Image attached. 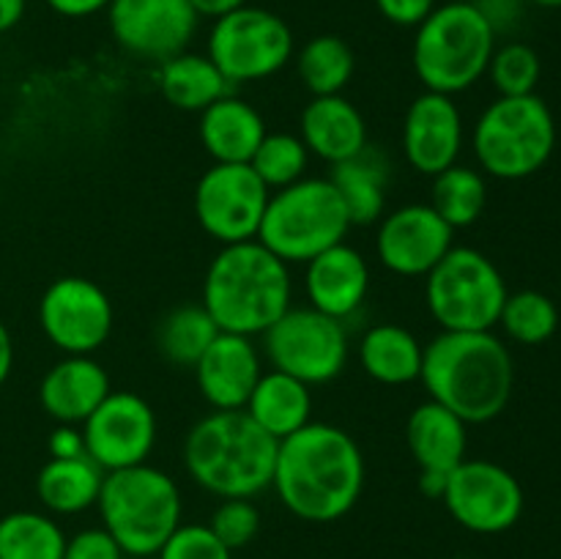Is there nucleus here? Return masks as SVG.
I'll use <instances>...</instances> for the list:
<instances>
[{"label":"nucleus","instance_id":"f257e3e1","mask_svg":"<svg viewBox=\"0 0 561 559\" xmlns=\"http://www.w3.org/2000/svg\"><path fill=\"white\" fill-rule=\"evenodd\" d=\"M272 488L296 518L332 524L356 507L365 488V455L348 431L307 422L277 447Z\"/></svg>","mask_w":561,"mask_h":559},{"label":"nucleus","instance_id":"f03ea898","mask_svg":"<svg viewBox=\"0 0 561 559\" xmlns=\"http://www.w3.org/2000/svg\"><path fill=\"white\" fill-rule=\"evenodd\" d=\"M427 398L466 425L491 422L507 409L515 365L507 345L491 332H442L425 345L422 376Z\"/></svg>","mask_w":561,"mask_h":559},{"label":"nucleus","instance_id":"7ed1b4c3","mask_svg":"<svg viewBox=\"0 0 561 559\" xmlns=\"http://www.w3.org/2000/svg\"><path fill=\"white\" fill-rule=\"evenodd\" d=\"M294 301L288 263L257 239L225 244L203 277L201 305L222 332L255 338L279 321Z\"/></svg>","mask_w":561,"mask_h":559},{"label":"nucleus","instance_id":"20e7f679","mask_svg":"<svg viewBox=\"0 0 561 559\" xmlns=\"http://www.w3.org/2000/svg\"><path fill=\"white\" fill-rule=\"evenodd\" d=\"M277 438L241 411H211L184 442V466L203 491L219 499H252L272 488Z\"/></svg>","mask_w":561,"mask_h":559},{"label":"nucleus","instance_id":"39448f33","mask_svg":"<svg viewBox=\"0 0 561 559\" xmlns=\"http://www.w3.org/2000/svg\"><path fill=\"white\" fill-rule=\"evenodd\" d=\"M414 31L411 64L425 91L455 96L485 77L496 33L469 0L436 5Z\"/></svg>","mask_w":561,"mask_h":559},{"label":"nucleus","instance_id":"423d86ee","mask_svg":"<svg viewBox=\"0 0 561 559\" xmlns=\"http://www.w3.org/2000/svg\"><path fill=\"white\" fill-rule=\"evenodd\" d=\"M102 526L126 557H157L181 526V491L170 475L151 464L107 471L96 502Z\"/></svg>","mask_w":561,"mask_h":559},{"label":"nucleus","instance_id":"0eeeda50","mask_svg":"<svg viewBox=\"0 0 561 559\" xmlns=\"http://www.w3.org/2000/svg\"><path fill=\"white\" fill-rule=\"evenodd\" d=\"M477 164L502 181L540 173L557 148V121L537 93L499 96L488 104L471 132Z\"/></svg>","mask_w":561,"mask_h":559},{"label":"nucleus","instance_id":"6e6552de","mask_svg":"<svg viewBox=\"0 0 561 559\" xmlns=\"http://www.w3.org/2000/svg\"><path fill=\"white\" fill-rule=\"evenodd\" d=\"M348 230L351 217L332 181L305 175L296 184L272 192L257 241L290 266L312 261L345 241Z\"/></svg>","mask_w":561,"mask_h":559},{"label":"nucleus","instance_id":"1a4fd4ad","mask_svg":"<svg viewBox=\"0 0 561 559\" xmlns=\"http://www.w3.org/2000/svg\"><path fill=\"white\" fill-rule=\"evenodd\" d=\"M496 263L474 247L455 244L425 277V301L442 332H491L507 301Z\"/></svg>","mask_w":561,"mask_h":559},{"label":"nucleus","instance_id":"9d476101","mask_svg":"<svg viewBox=\"0 0 561 559\" xmlns=\"http://www.w3.org/2000/svg\"><path fill=\"white\" fill-rule=\"evenodd\" d=\"M206 55L230 85L261 82L294 58V33L279 14L247 3L214 20Z\"/></svg>","mask_w":561,"mask_h":559},{"label":"nucleus","instance_id":"9b49d317","mask_svg":"<svg viewBox=\"0 0 561 559\" xmlns=\"http://www.w3.org/2000/svg\"><path fill=\"white\" fill-rule=\"evenodd\" d=\"M263 354L274 370L299 378L307 387L332 384L348 365L345 323L307 307H290L263 332Z\"/></svg>","mask_w":561,"mask_h":559},{"label":"nucleus","instance_id":"f8f14e48","mask_svg":"<svg viewBox=\"0 0 561 559\" xmlns=\"http://www.w3.org/2000/svg\"><path fill=\"white\" fill-rule=\"evenodd\" d=\"M268 197L250 164H211L192 192V208L203 233L225 247L257 239Z\"/></svg>","mask_w":561,"mask_h":559},{"label":"nucleus","instance_id":"ddd939ff","mask_svg":"<svg viewBox=\"0 0 561 559\" xmlns=\"http://www.w3.org/2000/svg\"><path fill=\"white\" fill-rule=\"evenodd\" d=\"M442 502L463 529L477 535H502L518 524L526 499L518 477L502 464L466 458L449 471Z\"/></svg>","mask_w":561,"mask_h":559},{"label":"nucleus","instance_id":"4468645a","mask_svg":"<svg viewBox=\"0 0 561 559\" xmlns=\"http://www.w3.org/2000/svg\"><path fill=\"white\" fill-rule=\"evenodd\" d=\"M113 323V301L93 280L60 277L38 301V327L66 356H91L107 343Z\"/></svg>","mask_w":561,"mask_h":559},{"label":"nucleus","instance_id":"2eb2a0df","mask_svg":"<svg viewBox=\"0 0 561 559\" xmlns=\"http://www.w3.org/2000/svg\"><path fill=\"white\" fill-rule=\"evenodd\" d=\"M80 427L85 455L104 475L148 464L159 431L151 403L126 389L110 392Z\"/></svg>","mask_w":561,"mask_h":559},{"label":"nucleus","instance_id":"dca6fc26","mask_svg":"<svg viewBox=\"0 0 561 559\" xmlns=\"http://www.w3.org/2000/svg\"><path fill=\"white\" fill-rule=\"evenodd\" d=\"M107 22L124 53L164 64L190 49L201 16L190 0H113Z\"/></svg>","mask_w":561,"mask_h":559},{"label":"nucleus","instance_id":"f3484780","mask_svg":"<svg viewBox=\"0 0 561 559\" xmlns=\"http://www.w3.org/2000/svg\"><path fill=\"white\" fill-rule=\"evenodd\" d=\"M455 247V230L431 203H409L378 219L376 258L398 277H427Z\"/></svg>","mask_w":561,"mask_h":559},{"label":"nucleus","instance_id":"a211bd4d","mask_svg":"<svg viewBox=\"0 0 561 559\" xmlns=\"http://www.w3.org/2000/svg\"><path fill=\"white\" fill-rule=\"evenodd\" d=\"M466 126L460 107L447 93L425 91L409 104L400 132L403 157L416 173L438 175L442 170L458 164L463 151Z\"/></svg>","mask_w":561,"mask_h":559},{"label":"nucleus","instance_id":"6ab92c4d","mask_svg":"<svg viewBox=\"0 0 561 559\" xmlns=\"http://www.w3.org/2000/svg\"><path fill=\"white\" fill-rule=\"evenodd\" d=\"M192 370L197 389L214 411H241L263 376V360L252 338L219 332Z\"/></svg>","mask_w":561,"mask_h":559},{"label":"nucleus","instance_id":"aec40b11","mask_svg":"<svg viewBox=\"0 0 561 559\" xmlns=\"http://www.w3.org/2000/svg\"><path fill=\"white\" fill-rule=\"evenodd\" d=\"M305 266V294L312 310L343 323L362 310L370 294V266L356 247L340 241Z\"/></svg>","mask_w":561,"mask_h":559},{"label":"nucleus","instance_id":"412c9836","mask_svg":"<svg viewBox=\"0 0 561 559\" xmlns=\"http://www.w3.org/2000/svg\"><path fill=\"white\" fill-rule=\"evenodd\" d=\"M110 392L107 370L93 356H64L44 373L38 403L58 425H82Z\"/></svg>","mask_w":561,"mask_h":559},{"label":"nucleus","instance_id":"4be33fe9","mask_svg":"<svg viewBox=\"0 0 561 559\" xmlns=\"http://www.w3.org/2000/svg\"><path fill=\"white\" fill-rule=\"evenodd\" d=\"M299 137L312 157L340 164L367 148V124L354 102L337 96H312L301 110Z\"/></svg>","mask_w":561,"mask_h":559},{"label":"nucleus","instance_id":"5701e85b","mask_svg":"<svg viewBox=\"0 0 561 559\" xmlns=\"http://www.w3.org/2000/svg\"><path fill=\"white\" fill-rule=\"evenodd\" d=\"M197 135L214 164H250L266 137V121L250 102L228 93L203 110Z\"/></svg>","mask_w":561,"mask_h":559},{"label":"nucleus","instance_id":"b1692460","mask_svg":"<svg viewBox=\"0 0 561 559\" xmlns=\"http://www.w3.org/2000/svg\"><path fill=\"white\" fill-rule=\"evenodd\" d=\"M405 442H409L420 471L449 475L455 466L466 460L469 425L458 414L444 409L442 403L427 398L425 403L411 411L409 422H405Z\"/></svg>","mask_w":561,"mask_h":559},{"label":"nucleus","instance_id":"393cba45","mask_svg":"<svg viewBox=\"0 0 561 559\" xmlns=\"http://www.w3.org/2000/svg\"><path fill=\"white\" fill-rule=\"evenodd\" d=\"M244 411L257 422V427L283 442L312 422V392L305 381L272 367L257 378Z\"/></svg>","mask_w":561,"mask_h":559},{"label":"nucleus","instance_id":"a878e982","mask_svg":"<svg viewBox=\"0 0 561 559\" xmlns=\"http://www.w3.org/2000/svg\"><path fill=\"white\" fill-rule=\"evenodd\" d=\"M425 345L400 323H376L359 340V365L373 381L405 387L420 381Z\"/></svg>","mask_w":561,"mask_h":559},{"label":"nucleus","instance_id":"bb28decb","mask_svg":"<svg viewBox=\"0 0 561 559\" xmlns=\"http://www.w3.org/2000/svg\"><path fill=\"white\" fill-rule=\"evenodd\" d=\"M329 181L343 197L351 225H373L387 214L389 164L376 148L367 146L356 157L332 164Z\"/></svg>","mask_w":561,"mask_h":559},{"label":"nucleus","instance_id":"cd10ccee","mask_svg":"<svg viewBox=\"0 0 561 559\" xmlns=\"http://www.w3.org/2000/svg\"><path fill=\"white\" fill-rule=\"evenodd\" d=\"M230 82L208 55L181 53L159 64V91L184 113H203L230 93Z\"/></svg>","mask_w":561,"mask_h":559},{"label":"nucleus","instance_id":"c85d7f7f","mask_svg":"<svg viewBox=\"0 0 561 559\" xmlns=\"http://www.w3.org/2000/svg\"><path fill=\"white\" fill-rule=\"evenodd\" d=\"M104 471L88 455L82 458H49L38 469V502L55 515H77L93 507L102 493Z\"/></svg>","mask_w":561,"mask_h":559},{"label":"nucleus","instance_id":"c756f323","mask_svg":"<svg viewBox=\"0 0 561 559\" xmlns=\"http://www.w3.org/2000/svg\"><path fill=\"white\" fill-rule=\"evenodd\" d=\"M222 329L203 305H179L159 321L157 351L168 365L192 370Z\"/></svg>","mask_w":561,"mask_h":559},{"label":"nucleus","instance_id":"7c9ffc66","mask_svg":"<svg viewBox=\"0 0 561 559\" xmlns=\"http://www.w3.org/2000/svg\"><path fill=\"white\" fill-rule=\"evenodd\" d=\"M296 71L312 96H337L354 77L356 55L345 38L321 33L299 49Z\"/></svg>","mask_w":561,"mask_h":559},{"label":"nucleus","instance_id":"2f4dec72","mask_svg":"<svg viewBox=\"0 0 561 559\" xmlns=\"http://www.w3.org/2000/svg\"><path fill=\"white\" fill-rule=\"evenodd\" d=\"M488 203L485 175L466 164H453L433 175L431 206L453 230L469 228L482 217Z\"/></svg>","mask_w":561,"mask_h":559},{"label":"nucleus","instance_id":"473e14b6","mask_svg":"<svg viewBox=\"0 0 561 559\" xmlns=\"http://www.w3.org/2000/svg\"><path fill=\"white\" fill-rule=\"evenodd\" d=\"M66 535L58 521L36 510L0 518V559H64Z\"/></svg>","mask_w":561,"mask_h":559},{"label":"nucleus","instance_id":"72a5a7b5","mask_svg":"<svg viewBox=\"0 0 561 559\" xmlns=\"http://www.w3.org/2000/svg\"><path fill=\"white\" fill-rule=\"evenodd\" d=\"M499 323L515 343L542 345L557 334L559 310L551 296L542 290H515V294H507Z\"/></svg>","mask_w":561,"mask_h":559},{"label":"nucleus","instance_id":"f704fd0d","mask_svg":"<svg viewBox=\"0 0 561 559\" xmlns=\"http://www.w3.org/2000/svg\"><path fill=\"white\" fill-rule=\"evenodd\" d=\"M307 164H310V151L301 142V137L290 135V132H266V137L250 159V168L268 186V192L285 190V186L305 179Z\"/></svg>","mask_w":561,"mask_h":559},{"label":"nucleus","instance_id":"c9c22d12","mask_svg":"<svg viewBox=\"0 0 561 559\" xmlns=\"http://www.w3.org/2000/svg\"><path fill=\"white\" fill-rule=\"evenodd\" d=\"M485 75L499 96H529L542 75L540 55L524 42H507L502 47L496 44Z\"/></svg>","mask_w":561,"mask_h":559},{"label":"nucleus","instance_id":"e433bc0d","mask_svg":"<svg viewBox=\"0 0 561 559\" xmlns=\"http://www.w3.org/2000/svg\"><path fill=\"white\" fill-rule=\"evenodd\" d=\"M208 526L230 551H239L255 540L261 529V510L252 499H222Z\"/></svg>","mask_w":561,"mask_h":559},{"label":"nucleus","instance_id":"4c0bfd02","mask_svg":"<svg viewBox=\"0 0 561 559\" xmlns=\"http://www.w3.org/2000/svg\"><path fill=\"white\" fill-rule=\"evenodd\" d=\"M157 559H233L208 524H181L157 551Z\"/></svg>","mask_w":561,"mask_h":559},{"label":"nucleus","instance_id":"58836bf2","mask_svg":"<svg viewBox=\"0 0 561 559\" xmlns=\"http://www.w3.org/2000/svg\"><path fill=\"white\" fill-rule=\"evenodd\" d=\"M64 559H124V551L104 526H93L66 537Z\"/></svg>","mask_w":561,"mask_h":559},{"label":"nucleus","instance_id":"ea45409f","mask_svg":"<svg viewBox=\"0 0 561 559\" xmlns=\"http://www.w3.org/2000/svg\"><path fill=\"white\" fill-rule=\"evenodd\" d=\"M477 9V14L491 25V31L499 36H507L520 25L526 11V0H469Z\"/></svg>","mask_w":561,"mask_h":559},{"label":"nucleus","instance_id":"a19ab883","mask_svg":"<svg viewBox=\"0 0 561 559\" xmlns=\"http://www.w3.org/2000/svg\"><path fill=\"white\" fill-rule=\"evenodd\" d=\"M378 14L398 27H416L431 16L438 0H373Z\"/></svg>","mask_w":561,"mask_h":559},{"label":"nucleus","instance_id":"79ce46f5","mask_svg":"<svg viewBox=\"0 0 561 559\" xmlns=\"http://www.w3.org/2000/svg\"><path fill=\"white\" fill-rule=\"evenodd\" d=\"M49 458H82L85 455V438L80 425H55L49 433Z\"/></svg>","mask_w":561,"mask_h":559},{"label":"nucleus","instance_id":"37998d69","mask_svg":"<svg viewBox=\"0 0 561 559\" xmlns=\"http://www.w3.org/2000/svg\"><path fill=\"white\" fill-rule=\"evenodd\" d=\"M55 14L66 16V20H82V16H93L99 11H107L113 0H44Z\"/></svg>","mask_w":561,"mask_h":559},{"label":"nucleus","instance_id":"c03bdc74","mask_svg":"<svg viewBox=\"0 0 561 559\" xmlns=\"http://www.w3.org/2000/svg\"><path fill=\"white\" fill-rule=\"evenodd\" d=\"M192 9H195V14L206 16V20H219V16L230 14V11L241 9V5H247L250 0H190Z\"/></svg>","mask_w":561,"mask_h":559},{"label":"nucleus","instance_id":"a18cd8bd","mask_svg":"<svg viewBox=\"0 0 561 559\" xmlns=\"http://www.w3.org/2000/svg\"><path fill=\"white\" fill-rule=\"evenodd\" d=\"M25 5L27 0H0V33L20 25V20L25 16Z\"/></svg>","mask_w":561,"mask_h":559},{"label":"nucleus","instance_id":"49530a36","mask_svg":"<svg viewBox=\"0 0 561 559\" xmlns=\"http://www.w3.org/2000/svg\"><path fill=\"white\" fill-rule=\"evenodd\" d=\"M11 367H14V343H11V332L5 329V323L0 321V387L11 376Z\"/></svg>","mask_w":561,"mask_h":559},{"label":"nucleus","instance_id":"de8ad7c7","mask_svg":"<svg viewBox=\"0 0 561 559\" xmlns=\"http://www.w3.org/2000/svg\"><path fill=\"white\" fill-rule=\"evenodd\" d=\"M531 5H540V9H561V0H526Z\"/></svg>","mask_w":561,"mask_h":559}]
</instances>
